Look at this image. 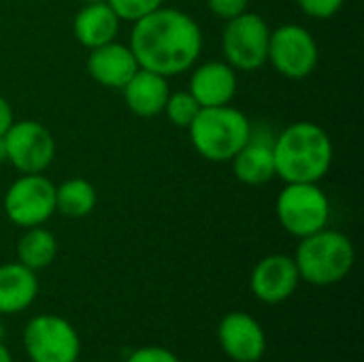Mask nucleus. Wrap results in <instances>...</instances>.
Masks as SVG:
<instances>
[{"instance_id":"obj_21","label":"nucleus","mask_w":364,"mask_h":362,"mask_svg":"<svg viewBox=\"0 0 364 362\" xmlns=\"http://www.w3.org/2000/svg\"><path fill=\"white\" fill-rule=\"evenodd\" d=\"M200 105L196 102V98L190 92H177V94H168V100L164 105V111L168 122L177 128H186L194 122V117L198 115Z\"/></svg>"},{"instance_id":"obj_16","label":"nucleus","mask_w":364,"mask_h":362,"mask_svg":"<svg viewBox=\"0 0 364 362\" xmlns=\"http://www.w3.org/2000/svg\"><path fill=\"white\" fill-rule=\"evenodd\" d=\"M124 100L128 109L139 117H156L164 111V105L168 100V81L166 77L139 68L132 79L122 87Z\"/></svg>"},{"instance_id":"obj_22","label":"nucleus","mask_w":364,"mask_h":362,"mask_svg":"<svg viewBox=\"0 0 364 362\" xmlns=\"http://www.w3.org/2000/svg\"><path fill=\"white\" fill-rule=\"evenodd\" d=\"M109 6L117 13L119 19H126V21H136L149 13H154L156 9L162 6L164 0H107Z\"/></svg>"},{"instance_id":"obj_20","label":"nucleus","mask_w":364,"mask_h":362,"mask_svg":"<svg viewBox=\"0 0 364 362\" xmlns=\"http://www.w3.org/2000/svg\"><path fill=\"white\" fill-rule=\"evenodd\" d=\"M96 207V190L83 177L66 179L55 188V211L68 218H85Z\"/></svg>"},{"instance_id":"obj_17","label":"nucleus","mask_w":364,"mask_h":362,"mask_svg":"<svg viewBox=\"0 0 364 362\" xmlns=\"http://www.w3.org/2000/svg\"><path fill=\"white\" fill-rule=\"evenodd\" d=\"M119 21L122 19L109 6V2H90L77 13V17L73 21L75 38L83 47L96 49L100 45L115 41V36L119 32Z\"/></svg>"},{"instance_id":"obj_18","label":"nucleus","mask_w":364,"mask_h":362,"mask_svg":"<svg viewBox=\"0 0 364 362\" xmlns=\"http://www.w3.org/2000/svg\"><path fill=\"white\" fill-rule=\"evenodd\" d=\"M38 292L36 271L21 262L0 265V314H19L32 305Z\"/></svg>"},{"instance_id":"obj_24","label":"nucleus","mask_w":364,"mask_h":362,"mask_svg":"<svg viewBox=\"0 0 364 362\" xmlns=\"http://www.w3.org/2000/svg\"><path fill=\"white\" fill-rule=\"evenodd\" d=\"M126 362H181L171 350L160 348V346H147L134 350Z\"/></svg>"},{"instance_id":"obj_25","label":"nucleus","mask_w":364,"mask_h":362,"mask_svg":"<svg viewBox=\"0 0 364 362\" xmlns=\"http://www.w3.org/2000/svg\"><path fill=\"white\" fill-rule=\"evenodd\" d=\"M250 0H207V6L213 15L222 17V19H232L241 13L247 11Z\"/></svg>"},{"instance_id":"obj_11","label":"nucleus","mask_w":364,"mask_h":362,"mask_svg":"<svg viewBox=\"0 0 364 362\" xmlns=\"http://www.w3.org/2000/svg\"><path fill=\"white\" fill-rule=\"evenodd\" d=\"M301 275L294 258L286 254H271L262 258L252 271V292L258 301L267 305H277L288 301L299 288Z\"/></svg>"},{"instance_id":"obj_19","label":"nucleus","mask_w":364,"mask_h":362,"mask_svg":"<svg viewBox=\"0 0 364 362\" xmlns=\"http://www.w3.org/2000/svg\"><path fill=\"white\" fill-rule=\"evenodd\" d=\"M58 256V239L43 226L26 228L17 241V262L32 271L47 269Z\"/></svg>"},{"instance_id":"obj_8","label":"nucleus","mask_w":364,"mask_h":362,"mask_svg":"<svg viewBox=\"0 0 364 362\" xmlns=\"http://www.w3.org/2000/svg\"><path fill=\"white\" fill-rule=\"evenodd\" d=\"M6 218L21 226H43L55 213V186L43 173L19 175L4 194Z\"/></svg>"},{"instance_id":"obj_28","label":"nucleus","mask_w":364,"mask_h":362,"mask_svg":"<svg viewBox=\"0 0 364 362\" xmlns=\"http://www.w3.org/2000/svg\"><path fill=\"white\" fill-rule=\"evenodd\" d=\"M6 162V147H4V137H0V164Z\"/></svg>"},{"instance_id":"obj_29","label":"nucleus","mask_w":364,"mask_h":362,"mask_svg":"<svg viewBox=\"0 0 364 362\" xmlns=\"http://www.w3.org/2000/svg\"><path fill=\"white\" fill-rule=\"evenodd\" d=\"M85 4H90V2H107V0H83Z\"/></svg>"},{"instance_id":"obj_5","label":"nucleus","mask_w":364,"mask_h":362,"mask_svg":"<svg viewBox=\"0 0 364 362\" xmlns=\"http://www.w3.org/2000/svg\"><path fill=\"white\" fill-rule=\"evenodd\" d=\"M277 220L292 237H309L331 220L328 196L318 183H286L277 196Z\"/></svg>"},{"instance_id":"obj_4","label":"nucleus","mask_w":364,"mask_h":362,"mask_svg":"<svg viewBox=\"0 0 364 362\" xmlns=\"http://www.w3.org/2000/svg\"><path fill=\"white\" fill-rule=\"evenodd\" d=\"M354 260L356 252L350 237L328 228L303 237L294 256L301 280L314 286H331L341 282L352 271Z\"/></svg>"},{"instance_id":"obj_1","label":"nucleus","mask_w":364,"mask_h":362,"mask_svg":"<svg viewBox=\"0 0 364 362\" xmlns=\"http://www.w3.org/2000/svg\"><path fill=\"white\" fill-rule=\"evenodd\" d=\"M128 47L141 68L168 79L194 66L203 51V32L188 13L160 6L134 21Z\"/></svg>"},{"instance_id":"obj_23","label":"nucleus","mask_w":364,"mask_h":362,"mask_svg":"<svg viewBox=\"0 0 364 362\" xmlns=\"http://www.w3.org/2000/svg\"><path fill=\"white\" fill-rule=\"evenodd\" d=\"M301 11L314 19H331L337 15L346 0H296Z\"/></svg>"},{"instance_id":"obj_6","label":"nucleus","mask_w":364,"mask_h":362,"mask_svg":"<svg viewBox=\"0 0 364 362\" xmlns=\"http://www.w3.org/2000/svg\"><path fill=\"white\" fill-rule=\"evenodd\" d=\"M271 30L258 13H241L226 21L222 34V51L235 70H258L269 58Z\"/></svg>"},{"instance_id":"obj_9","label":"nucleus","mask_w":364,"mask_h":362,"mask_svg":"<svg viewBox=\"0 0 364 362\" xmlns=\"http://www.w3.org/2000/svg\"><path fill=\"white\" fill-rule=\"evenodd\" d=\"M318 58V43L307 28L286 23L271 32L267 62H271L279 75L288 79H305L316 70Z\"/></svg>"},{"instance_id":"obj_30","label":"nucleus","mask_w":364,"mask_h":362,"mask_svg":"<svg viewBox=\"0 0 364 362\" xmlns=\"http://www.w3.org/2000/svg\"><path fill=\"white\" fill-rule=\"evenodd\" d=\"M75 362H77V361H75Z\"/></svg>"},{"instance_id":"obj_27","label":"nucleus","mask_w":364,"mask_h":362,"mask_svg":"<svg viewBox=\"0 0 364 362\" xmlns=\"http://www.w3.org/2000/svg\"><path fill=\"white\" fill-rule=\"evenodd\" d=\"M0 362H13L11 354H9V350L4 348V344H2V341H0Z\"/></svg>"},{"instance_id":"obj_7","label":"nucleus","mask_w":364,"mask_h":362,"mask_svg":"<svg viewBox=\"0 0 364 362\" xmlns=\"http://www.w3.org/2000/svg\"><path fill=\"white\" fill-rule=\"evenodd\" d=\"M23 348L32 362H75L79 358L81 341L68 320L43 314L26 324Z\"/></svg>"},{"instance_id":"obj_26","label":"nucleus","mask_w":364,"mask_h":362,"mask_svg":"<svg viewBox=\"0 0 364 362\" xmlns=\"http://www.w3.org/2000/svg\"><path fill=\"white\" fill-rule=\"evenodd\" d=\"M15 122L13 117V109L9 105V100L4 96H0V137L6 134V130L11 128V124Z\"/></svg>"},{"instance_id":"obj_2","label":"nucleus","mask_w":364,"mask_h":362,"mask_svg":"<svg viewBox=\"0 0 364 362\" xmlns=\"http://www.w3.org/2000/svg\"><path fill=\"white\" fill-rule=\"evenodd\" d=\"M333 141L314 122H294L273 141L275 177L284 183H318L333 166Z\"/></svg>"},{"instance_id":"obj_10","label":"nucleus","mask_w":364,"mask_h":362,"mask_svg":"<svg viewBox=\"0 0 364 362\" xmlns=\"http://www.w3.org/2000/svg\"><path fill=\"white\" fill-rule=\"evenodd\" d=\"M6 162H11L21 175L43 173L55 158V141L51 132L34 119L13 122L4 134Z\"/></svg>"},{"instance_id":"obj_15","label":"nucleus","mask_w":364,"mask_h":362,"mask_svg":"<svg viewBox=\"0 0 364 362\" xmlns=\"http://www.w3.org/2000/svg\"><path fill=\"white\" fill-rule=\"evenodd\" d=\"M200 107L230 105L237 94V73L228 62L200 64L190 79L188 90Z\"/></svg>"},{"instance_id":"obj_12","label":"nucleus","mask_w":364,"mask_h":362,"mask_svg":"<svg viewBox=\"0 0 364 362\" xmlns=\"http://www.w3.org/2000/svg\"><path fill=\"white\" fill-rule=\"evenodd\" d=\"M218 339L228 358L237 362H256L267 350L262 326L245 312H232L222 318Z\"/></svg>"},{"instance_id":"obj_13","label":"nucleus","mask_w":364,"mask_h":362,"mask_svg":"<svg viewBox=\"0 0 364 362\" xmlns=\"http://www.w3.org/2000/svg\"><path fill=\"white\" fill-rule=\"evenodd\" d=\"M275 137L264 128H254L250 132L247 143L235 154L232 171L235 177L245 186H262L275 177V156H273Z\"/></svg>"},{"instance_id":"obj_14","label":"nucleus","mask_w":364,"mask_h":362,"mask_svg":"<svg viewBox=\"0 0 364 362\" xmlns=\"http://www.w3.org/2000/svg\"><path fill=\"white\" fill-rule=\"evenodd\" d=\"M139 62L128 45L111 41L96 49H90L87 73L90 77L105 87H124L132 75L139 70Z\"/></svg>"},{"instance_id":"obj_3","label":"nucleus","mask_w":364,"mask_h":362,"mask_svg":"<svg viewBox=\"0 0 364 362\" xmlns=\"http://www.w3.org/2000/svg\"><path fill=\"white\" fill-rule=\"evenodd\" d=\"M192 147L209 162H230L247 143L252 122L230 105L200 107L194 122L188 126Z\"/></svg>"}]
</instances>
